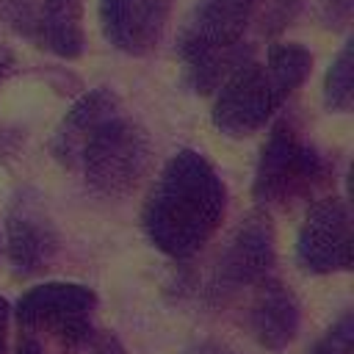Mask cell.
I'll use <instances>...</instances> for the list:
<instances>
[{"instance_id":"6da1fadb","label":"cell","mask_w":354,"mask_h":354,"mask_svg":"<svg viewBox=\"0 0 354 354\" xmlns=\"http://www.w3.org/2000/svg\"><path fill=\"white\" fill-rule=\"evenodd\" d=\"M50 152L105 199L133 194L152 166L147 130L124 111L116 91L105 86L86 91L64 113L53 133Z\"/></svg>"},{"instance_id":"7a4b0ae2","label":"cell","mask_w":354,"mask_h":354,"mask_svg":"<svg viewBox=\"0 0 354 354\" xmlns=\"http://www.w3.org/2000/svg\"><path fill=\"white\" fill-rule=\"evenodd\" d=\"M224 210L227 185L213 163L196 149H180L155 177L141 207V227L158 252L185 260L210 241Z\"/></svg>"},{"instance_id":"3957f363","label":"cell","mask_w":354,"mask_h":354,"mask_svg":"<svg viewBox=\"0 0 354 354\" xmlns=\"http://www.w3.org/2000/svg\"><path fill=\"white\" fill-rule=\"evenodd\" d=\"M313 69V53L296 41L268 47L266 61L246 58L216 88L210 119L230 138H243L266 127L288 94L299 88Z\"/></svg>"},{"instance_id":"277c9868","label":"cell","mask_w":354,"mask_h":354,"mask_svg":"<svg viewBox=\"0 0 354 354\" xmlns=\"http://www.w3.org/2000/svg\"><path fill=\"white\" fill-rule=\"evenodd\" d=\"M257 17V0H196L180 25L174 53L183 83L196 94H213L224 77L252 55L246 41Z\"/></svg>"},{"instance_id":"5b68a950","label":"cell","mask_w":354,"mask_h":354,"mask_svg":"<svg viewBox=\"0 0 354 354\" xmlns=\"http://www.w3.org/2000/svg\"><path fill=\"white\" fill-rule=\"evenodd\" d=\"M326 174L329 166L324 155L282 119L271 127L268 141L260 149L252 196L266 207H290L310 199V194L326 183Z\"/></svg>"},{"instance_id":"8992f818","label":"cell","mask_w":354,"mask_h":354,"mask_svg":"<svg viewBox=\"0 0 354 354\" xmlns=\"http://www.w3.org/2000/svg\"><path fill=\"white\" fill-rule=\"evenodd\" d=\"M97 293L77 282H44L17 301V321L25 332L47 329L66 348H80L94 337Z\"/></svg>"},{"instance_id":"52a82bcc","label":"cell","mask_w":354,"mask_h":354,"mask_svg":"<svg viewBox=\"0 0 354 354\" xmlns=\"http://www.w3.org/2000/svg\"><path fill=\"white\" fill-rule=\"evenodd\" d=\"M274 263H277V249H274L271 218L268 213L254 210L235 227L227 246L221 249L213 268L210 290L218 299H224L235 290L260 285L263 279L271 277Z\"/></svg>"},{"instance_id":"ba28073f","label":"cell","mask_w":354,"mask_h":354,"mask_svg":"<svg viewBox=\"0 0 354 354\" xmlns=\"http://www.w3.org/2000/svg\"><path fill=\"white\" fill-rule=\"evenodd\" d=\"M351 213L340 196H324L310 205L299 238L296 263L310 274H337L351 268Z\"/></svg>"},{"instance_id":"9c48e42d","label":"cell","mask_w":354,"mask_h":354,"mask_svg":"<svg viewBox=\"0 0 354 354\" xmlns=\"http://www.w3.org/2000/svg\"><path fill=\"white\" fill-rule=\"evenodd\" d=\"M6 17L39 50L58 58H77L83 53V0H8Z\"/></svg>"},{"instance_id":"30bf717a","label":"cell","mask_w":354,"mask_h":354,"mask_svg":"<svg viewBox=\"0 0 354 354\" xmlns=\"http://www.w3.org/2000/svg\"><path fill=\"white\" fill-rule=\"evenodd\" d=\"M58 246L61 235L39 196L19 191L6 213V249L11 271L17 277H33L44 271L58 254Z\"/></svg>"},{"instance_id":"8fae6325","label":"cell","mask_w":354,"mask_h":354,"mask_svg":"<svg viewBox=\"0 0 354 354\" xmlns=\"http://www.w3.org/2000/svg\"><path fill=\"white\" fill-rule=\"evenodd\" d=\"M97 11L108 44L127 55H147L166 33L171 0H100Z\"/></svg>"},{"instance_id":"7c38bea8","label":"cell","mask_w":354,"mask_h":354,"mask_svg":"<svg viewBox=\"0 0 354 354\" xmlns=\"http://www.w3.org/2000/svg\"><path fill=\"white\" fill-rule=\"evenodd\" d=\"M257 288L260 290H257L252 310H249V329L263 348L279 351L299 332V318H301L299 301H296L293 290L285 288L274 277L263 279Z\"/></svg>"},{"instance_id":"4fadbf2b","label":"cell","mask_w":354,"mask_h":354,"mask_svg":"<svg viewBox=\"0 0 354 354\" xmlns=\"http://www.w3.org/2000/svg\"><path fill=\"white\" fill-rule=\"evenodd\" d=\"M324 102L332 111H351L354 105V41H346L332 61L324 80Z\"/></svg>"},{"instance_id":"5bb4252c","label":"cell","mask_w":354,"mask_h":354,"mask_svg":"<svg viewBox=\"0 0 354 354\" xmlns=\"http://www.w3.org/2000/svg\"><path fill=\"white\" fill-rule=\"evenodd\" d=\"M351 351H354V313L346 310L307 354H351Z\"/></svg>"},{"instance_id":"9a60e30c","label":"cell","mask_w":354,"mask_h":354,"mask_svg":"<svg viewBox=\"0 0 354 354\" xmlns=\"http://www.w3.org/2000/svg\"><path fill=\"white\" fill-rule=\"evenodd\" d=\"M185 354H238L232 346H227V343H221V340H199V343H194Z\"/></svg>"},{"instance_id":"2e32d148","label":"cell","mask_w":354,"mask_h":354,"mask_svg":"<svg viewBox=\"0 0 354 354\" xmlns=\"http://www.w3.org/2000/svg\"><path fill=\"white\" fill-rule=\"evenodd\" d=\"M14 66H17V58H14V53L8 50V47H3L0 44V83L14 72Z\"/></svg>"},{"instance_id":"e0dca14e","label":"cell","mask_w":354,"mask_h":354,"mask_svg":"<svg viewBox=\"0 0 354 354\" xmlns=\"http://www.w3.org/2000/svg\"><path fill=\"white\" fill-rule=\"evenodd\" d=\"M17 354H44V346H41L30 332H25V337H22L19 346H17Z\"/></svg>"},{"instance_id":"ac0fdd59","label":"cell","mask_w":354,"mask_h":354,"mask_svg":"<svg viewBox=\"0 0 354 354\" xmlns=\"http://www.w3.org/2000/svg\"><path fill=\"white\" fill-rule=\"evenodd\" d=\"M94 354H124V351H122V346H119V340H116L113 335H105V337H100V343L94 346Z\"/></svg>"},{"instance_id":"d6986e66","label":"cell","mask_w":354,"mask_h":354,"mask_svg":"<svg viewBox=\"0 0 354 354\" xmlns=\"http://www.w3.org/2000/svg\"><path fill=\"white\" fill-rule=\"evenodd\" d=\"M6 329H8V301L0 296V354H6Z\"/></svg>"}]
</instances>
